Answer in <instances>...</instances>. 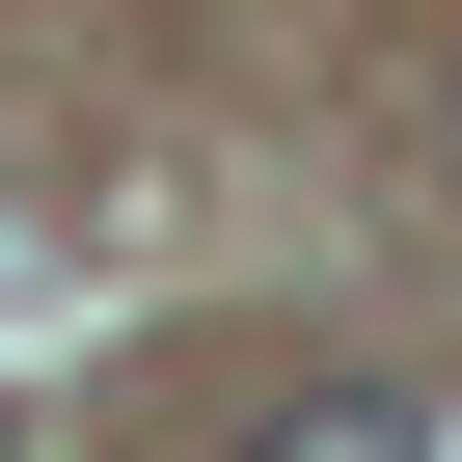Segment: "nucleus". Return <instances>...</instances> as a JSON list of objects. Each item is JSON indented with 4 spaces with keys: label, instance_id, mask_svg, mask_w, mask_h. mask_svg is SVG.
I'll list each match as a JSON object with an SVG mask.
<instances>
[{
    "label": "nucleus",
    "instance_id": "f257e3e1",
    "mask_svg": "<svg viewBox=\"0 0 462 462\" xmlns=\"http://www.w3.org/2000/svg\"><path fill=\"white\" fill-rule=\"evenodd\" d=\"M245 462H435V408H408V381H300Z\"/></svg>",
    "mask_w": 462,
    "mask_h": 462
},
{
    "label": "nucleus",
    "instance_id": "f03ea898",
    "mask_svg": "<svg viewBox=\"0 0 462 462\" xmlns=\"http://www.w3.org/2000/svg\"><path fill=\"white\" fill-rule=\"evenodd\" d=\"M0 462H28V435H0Z\"/></svg>",
    "mask_w": 462,
    "mask_h": 462
}]
</instances>
